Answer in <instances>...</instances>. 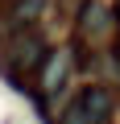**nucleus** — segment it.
<instances>
[{
    "label": "nucleus",
    "mask_w": 120,
    "mask_h": 124,
    "mask_svg": "<svg viewBox=\"0 0 120 124\" xmlns=\"http://www.w3.org/2000/svg\"><path fill=\"white\" fill-rule=\"evenodd\" d=\"M13 4H17V0H0V13H4V8H13Z\"/></svg>",
    "instance_id": "obj_5"
},
{
    "label": "nucleus",
    "mask_w": 120,
    "mask_h": 124,
    "mask_svg": "<svg viewBox=\"0 0 120 124\" xmlns=\"http://www.w3.org/2000/svg\"><path fill=\"white\" fill-rule=\"evenodd\" d=\"M66 66H71V54H54V62L46 66V87L54 91L58 83H62V75H66Z\"/></svg>",
    "instance_id": "obj_4"
},
{
    "label": "nucleus",
    "mask_w": 120,
    "mask_h": 124,
    "mask_svg": "<svg viewBox=\"0 0 120 124\" xmlns=\"http://www.w3.org/2000/svg\"><path fill=\"white\" fill-rule=\"evenodd\" d=\"M108 120H112V95L104 87H83L58 124H108Z\"/></svg>",
    "instance_id": "obj_2"
},
{
    "label": "nucleus",
    "mask_w": 120,
    "mask_h": 124,
    "mask_svg": "<svg viewBox=\"0 0 120 124\" xmlns=\"http://www.w3.org/2000/svg\"><path fill=\"white\" fill-rule=\"evenodd\" d=\"M46 58H50L46 37H41L37 29H17V33L8 37V50H4V70H13V75L41 70V66H46Z\"/></svg>",
    "instance_id": "obj_1"
},
{
    "label": "nucleus",
    "mask_w": 120,
    "mask_h": 124,
    "mask_svg": "<svg viewBox=\"0 0 120 124\" xmlns=\"http://www.w3.org/2000/svg\"><path fill=\"white\" fill-rule=\"evenodd\" d=\"M108 8L99 4V0H83V8H79V33L87 41H104L108 37Z\"/></svg>",
    "instance_id": "obj_3"
}]
</instances>
